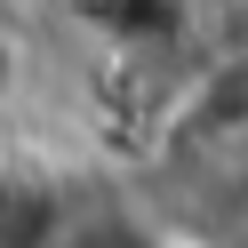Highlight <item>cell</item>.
Masks as SVG:
<instances>
[{
    "label": "cell",
    "mask_w": 248,
    "mask_h": 248,
    "mask_svg": "<svg viewBox=\"0 0 248 248\" xmlns=\"http://www.w3.org/2000/svg\"><path fill=\"white\" fill-rule=\"evenodd\" d=\"M64 240V200L32 168L0 160V248H56Z\"/></svg>",
    "instance_id": "6da1fadb"
},
{
    "label": "cell",
    "mask_w": 248,
    "mask_h": 248,
    "mask_svg": "<svg viewBox=\"0 0 248 248\" xmlns=\"http://www.w3.org/2000/svg\"><path fill=\"white\" fill-rule=\"evenodd\" d=\"M16 88H24V32L0 24V112L16 104Z\"/></svg>",
    "instance_id": "7a4b0ae2"
}]
</instances>
